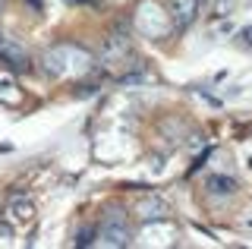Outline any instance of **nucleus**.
<instances>
[{
  "mask_svg": "<svg viewBox=\"0 0 252 249\" xmlns=\"http://www.w3.org/2000/svg\"><path fill=\"white\" fill-rule=\"evenodd\" d=\"M167 10H170L167 16L173 19V26L186 29L195 19V13H199V0H167Z\"/></svg>",
  "mask_w": 252,
  "mask_h": 249,
  "instance_id": "obj_2",
  "label": "nucleus"
},
{
  "mask_svg": "<svg viewBox=\"0 0 252 249\" xmlns=\"http://www.w3.org/2000/svg\"><path fill=\"white\" fill-rule=\"evenodd\" d=\"M208 189H215V192H224V196H230V192L236 189V183L230 180V177H215V180L208 183Z\"/></svg>",
  "mask_w": 252,
  "mask_h": 249,
  "instance_id": "obj_7",
  "label": "nucleus"
},
{
  "mask_svg": "<svg viewBox=\"0 0 252 249\" xmlns=\"http://www.w3.org/2000/svg\"><path fill=\"white\" fill-rule=\"evenodd\" d=\"M0 60H3L6 66H13V69H29V54L6 35H0Z\"/></svg>",
  "mask_w": 252,
  "mask_h": 249,
  "instance_id": "obj_3",
  "label": "nucleus"
},
{
  "mask_svg": "<svg viewBox=\"0 0 252 249\" xmlns=\"http://www.w3.org/2000/svg\"><path fill=\"white\" fill-rule=\"evenodd\" d=\"M98 243L101 246H129V230H126L123 224L107 221L104 227H101V233H98Z\"/></svg>",
  "mask_w": 252,
  "mask_h": 249,
  "instance_id": "obj_5",
  "label": "nucleus"
},
{
  "mask_svg": "<svg viewBox=\"0 0 252 249\" xmlns=\"http://www.w3.org/2000/svg\"><path fill=\"white\" fill-rule=\"evenodd\" d=\"M92 66V54L79 44H57L44 54V69L51 76H79Z\"/></svg>",
  "mask_w": 252,
  "mask_h": 249,
  "instance_id": "obj_1",
  "label": "nucleus"
},
{
  "mask_svg": "<svg viewBox=\"0 0 252 249\" xmlns=\"http://www.w3.org/2000/svg\"><path fill=\"white\" fill-rule=\"evenodd\" d=\"M240 38H243V44H249V48H252V26H246V29H243V32H240Z\"/></svg>",
  "mask_w": 252,
  "mask_h": 249,
  "instance_id": "obj_8",
  "label": "nucleus"
},
{
  "mask_svg": "<svg viewBox=\"0 0 252 249\" xmlns=\"http://www.w3.org/2000/svg\"><path fill=\"white\" fill-rule=\"evenodd\" d=\"M6 218L13 221V230L16 227H29V224L35 221V205L26 202V199H16V202H10V208H6Z\"/></svg>",
  "mask_w": 252,
  "mask_h": 249,
  "instance_id": "obj_4",
  "label": "nucleus"
},
{
  "mask_svg": "<svg viewBox=\"0 0 252 249\" xmlns=\"http://www.w3.org/2000/svg\"><path fill=\"white\" fill-rule=\"evenodd\" d=\"M167 215H170V208H167V202H161V199L139 202V218H145V221H164Z\"/></svg>",
  "mask_w": 252,
  "mask_h": 249,
  "instance_id": "obj_6",
  "label": "nucleus"
}]
</instances>
